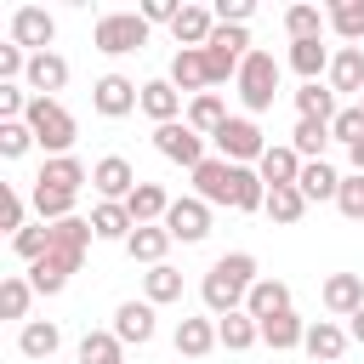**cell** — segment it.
Instances as JSON below:
<instances>
[{"label": "cell", "mask_w": 364, "mask_h": 364, "mask_svg": "<svg viewBox=\"0 0 364 364\" xmlns=\"http://www.w3.org/2000/svg\"><path fill=\"white\" fill-rule=\"evenodd\" d=\"M97 239V228H91V216H68V222H51V250L28 267V284H34V296H57V290H68V279L80 273V262H85V245Z\"/></svg>", "instance_id": "6da1fadb"}, {"label": "cell", "mask_w": 364, "mask_h": 364, "mask_svg": "<svg viewBox=\"0 0 364 364\" xmlns=\"http://www.w3.org/2000/svg\"><path fill=\"white\" fill-rule=\"evenodd\" d=\"M256 279H262V273H256V256H250V250H228V256H216V262H210V273H205V284H199V296H205L210 318L239 313Z\"/></svg>", "instance_id": "7a4b0ae2"}, {"label": "cell", "mask_w": 364, "mask_h": 364, "mask_svg": "<svg viewBox=\"0 0 364 364\" xmlns=\"http://www.w3.org/2000/svg\"><path fill=\"white\" fill-rule=\"evenodd\" d=\"M23 119H28L34 142L46 148V159H57V154H74V136H80V125H74V114H68L57 97H34Z\"/></svg>", "instance_id": "3957f363"}, {"label": "cell", "mask_w": 364, "mask_h": 364, "mask_svg": "<svg viewBox=\"0 0 364 364\" xmlns=\"http://www.w3.org/2000/svg\"><path fill=\"white\" fill-rule=\"evenodd\" d=\"M239 102H245V114H267L273 108V97H279V57L273 51H250L245 57V68H239Z\"/></svg>", "instance_id": "277c9868"}, {"label": "cell", "mask_w": 364, "mask_h": 364, "mask_svg": "<svg viewBox=\"0 0 364 364\" xmlns=\"http://www.w3.org/2000/svg\"><path fill=\"white\" fill-rule=\"evenodd\" d=\"M91 46H97L102 57L142 51V46H148V23H142V11H102L97 28H91Z\"/></svg>", "instance_id": "5b68a950"}, {"label": "cell", "mask_w": 364, "mask_h": 364, "mask_svg": "<svg viewBox=\"0 0 364 364\" xmlns=\"http://www.w3.org/2000/svg\"><path fill=\"white\" fill-rule=\"evenodd\" d=\"M216 159H228V165H256L262 154H267V142H262V125L250 119V114H233L216 136Z\"/></svg>", "instance_id": "8992f818"}, {"label": "cell", "mask_w": 364, "mask_h": 364, "mask_svg": "<svg viewBox=\"0 0 364 364\" xmlns=\"http://www.w3.org/2000/svg\"><path fill=\"white\" fill-rule=\"evenodd\" d=\"M154 148L171 159V165H188V171H199L210 154H205V136L188 125V119H171V125H154Z\"/></svg>", "instance_id": "52a82bcc"}, {"label": "cell", "mask_w": 364, "mask_h": 364, "mask_svg": "<svg viewBox=\"0 0 364 364\" xmlns=\"http://www.w3.org/2000/svg\"><path fill=\"white\" fill-rule=\"evenodd\" d=\"M51 40H57V17L46 6H17L11 11V46H23L28 57H40V51H51Z\"/></svg>", "instance_id": "ba28073f"}, {"label": "cell", "mask_w": 364, "mask_h": 364, "mask_svg": "<svg viewBox=\"0 0 364 364\" xmlns=\"http://www.w3.org/2000/svg\"><path fill=\"white\" fill-rule=\"evenodd\" d=\"M91 108H97L102 119H125L131 108H142V85L125 80V74H102V80L91 85Z\"/></svg>", "instance_id": "9c48e42d"}, {"label": "cell", "mask_w": 364, "mask_h": 364, "mask_svg": "<svg viewBox=\"0 0 364 364\" xmlns=\"http://www.w3.org/2000/svg\"><path fill=\"white\" fill-rule=\"evenodd\" d=\"M136 171H131V159L125 154H102L97 165H91V188H97V199H114V205H125L131 193H136Z\"/></svg>", "instance_id": "30bf717a"}, {"label": "cell", "mask_w": 364, "mask_h": 364, "mask_svg": "<svg viewBox=\"0 0 364 364\" xmlns=\"http://www.w3.org/2000/svg\"><path fill=\"white\" fill-rule=\"evenodd\" d=\"M165 233L171 239H182V245H199L205 233H210V205L205 199H171V210H165Z\"/></svg>", "instance_id": "8fae6325"}, {"label": "cell", "mask_w": 364, "mask_h": 364, "mask_svg": "<svg viewBox=\"0 0 364 364\" xmlns=\"http://www.w3.org/2000/svg\"><path fill=\"white\" fill-rule=\"evenodd\" d=\"M301 165H307V159H301L290 142H267V154L256 159V176H262L267 188H296V182H301Z\"/></svg>", "instance_id": "7c38bea8"}, {"label": "cell", "mask_w": 364, "mask_h": 364, "mask_svg": "<svg viewBox=\"0 0 364 364\" xmlns=\"http://www.w3.org/2000/svg\"><path fill=\"white\" fill-rule=\"evenodd\" d=\"M108 330H114L125 347H148V341H154V330H159V324H154V301H119Z\"/></svg>", "instance_id": "4fadbf2b"}, {"label": "cell", "mask_w": 364, "mask_h": 364, "mask_svg": "<svg viewBox=\"0 0 364 364\" xmlns=\"http://www.w3.org/2000/svg\"><path fill=\"white\" fill-rule=\"evenodd\" d=\"M324 85H330L336 97H364V46H341V51L330 57Z\"/></svg>", "instance_id": "5bb4252c"}, {"label": "cell", "mask_w": 364, "mask_h": 364, "mask_svg": "<svg viewBox=\"0 0 364 364\" xmlns=\"http://www.w3.org/2000/svg\"><path fill=\"white\" fill-rule=\"evenodd\" d=\"M176 91H193V97H205L210 91V63H205V51H193V46H176V57H171V74H165Z\"/></svg>", "instance_id": "9a60e30c"}, {"label": "cell", "mask_w": 364, "mask_h": 364, "mask_svg": "<svg viewBox=\"0 0 364 364\" xmlns=\"http://www.w3.org/2000/svg\"><path fill=\"white\" fill-rule=\"evenodd\" d=\"M193 199L233 210V165H228V159H205V165L193 171Z\"/></svg>", "instance_id": "2e32d148"}, {"label": "cell", "mask_w": 364, "mask_h": 364, "mask_svg": "<svg viewBox=\"0 0 364 364\" xmlns=\"http://www.w3.org/2000/svg\"><path fill=\"white\" fill-rule=\"evenodd\" d=\"M318 301H324V313L353 318V313L364 307V279H358V273H330V279H324V290H318Z\"/></svg>", "instance_id": "e0dca14e"}, {"label": "cell", "mask_w": 364, "mask_h": 364, "mask_svg": "<svg viewBox=\"0 0 364 364\" xmlns=\"http://www.w3.org/2000/svg\"><path fill=\"white\" fill-rule=\"evenodd\" d=\"M23 85H28L34 97H57V91L68 85V57H57V51H40V57H28V74H23Z\"/></svg>", "instance_id": "ac0fdd59"}, {"label": "cell", "mask_w": 364, "mask_h": 364, "mask_svg": "<svg viewBox=\"0 0 364 364\" xmlns=\"http://www.w3.org/2000/svg\"><path fill=\"white\" fill-rule=\"evenodd\" d=\"M347 330L336 324V318H318V324H307V341H301V353L313 358V364H336L341 353H347Z\"/></svg>", "instance_id": "d6986e66"}, {"label": "cell", "mask_w": 364, "mask_h": 364, "mask_svg": "<svg viewBox=\"0 0 364 364\" xmlns=\"http://www.w3.org/2000/svg\"><path fill=\"white\" fill-rule=\"evenodd\" d=\"M245 313L262 324V318H279V313H290V284L284 279H256L250 284V296H245Z\"/></svg>", "instance_id": "ffe728a7"}, {"label": "cell", "mask_w": 364, "mask_h": 364, "mask_svg": "<svg viewBox=\"0 0 364 364\" xmlns=\"http://www.w3.org/2000/svg\"><path fill=\"white\" fill-rule=\"evenodd\" d=\"M171 34H176V46L205 51V46H210V34H216V11H210V6H182V17L171 23Z\"/></svg>", "instance_id": "44dd1931"}, {"label": "cell", "mask_w": 364, "mask_h": 364, "mask_svg": "<svg viewBox=\"0 0 364 364\" xmlns=\"http://www.w3.org/2000/svg\"><path fill=\"white\" fill-rule=\"evenodd\" d=\"M40 188H57V193H80L85 182H91V171L74 159V154H57V159H46L40 165V176H34Z\"/></svg>", "instance_id": "7402d4cb"}, {"label": "cell", "mask_w": 364, "mask_h": 364, "mask_svg": "<svg viewBox=\"0 0 364 364\" xmlns=\"http://www.w3.org/2000/svg\"><path fill=\"white\" fill-rule=\"evenodd\" d=\"M125 210H131V222H136V228H154V222H165L171 193H165L159 182H136V193L125 199Z\"/></svg>", "instance_id": "603a6c76"}, {"label": "cell", "mask_w": 364, "mask_h": 364, "mask_svg": "<svg viewBox=\"0 0 364 364\" xmlns=\"http://www.w3.org/2000/svg\"><path fill=\"white\" fill-rule=\"evenodd\" d=\"M307 341V318L290 307V313H279V318H262V347H273V353H290V347H301Z\"/></svg>", "instance_id": "cb8c5ba5"}, {"label": "cell", "mask_w": 364, "mask_h": 364, "mask_svg": "<svg viewBox=\"0 0 364 364\" xmlns=\"http://www.w3.org/2000/svg\"><path fill=\"white\" fill-rule=\"evenodd\" d=\"M216 347H222L216 341V318H176V353L182 358H205Z\"/></svg>", "instance_id": "d4e9b609"}, {"label": "cell", "mask_w": 364, "mask_h": 364, "mask_svg": "<svg viewBox=\"0 0 364 364\" xmlns=\"http://www.w3.org/2000/svg\"><path fill=\"white\" fill-rule=\"evenodd\" d=\"M142 114H148L154 125H171V119L182 114V91H176L171 80H148V85H142Z\"/></svg>", "instance_id": "484cf974"}, {"label": "cell", "mask_w": 364, "mask_h": 364, "mask_svg": "<svg viewBox=\"0 0 364 364\" xmlns=\"http://www.w3.org/2000/svg\"><path fill=\"white\" fill-rule=\"evenodd\" d=\"M216 341L228 347V353H250L256 341H262V324L239 307V313H228V318H216Z\"/></svg>", "instance_id": "4316f807"}, {"label": "cell", "mask_w": 364, "mask_h": 364, "mask_svg": "<svg viewBox=\"0 0 364 364\" xmlns=\"http://www.w3.org/2000/svg\"><path fill=\"white\" fill-rule=\"evenodd\" d=\"M57 347H63V330H57L51 318H28V324L17 330V353H23V358H51Z\"/></svg>", "instance_id": "83f0119b"}, {"label": "cell", "mask_w": 364, "mask_h": 364, "mask_svg": "<svg viewBox=\"0 0 364 364\" xmlns=\"http://www.w3.org/2000/svg\"><path fill=\"white\" fill-rule=\"evenodd\" d=\"M330 46H318V40H290V68L301 74V85H313L318 74H330Z\"/></svg>", "instance_id": "f1b7e54d"}, {"label": "cell", "mask_w": 364, "mask_h": 364, "mask_svg": "<svg viewBox=\"0 0 364 364\" xmlns=\"http://www.w3.org/2000/svg\"><path fill=\"white\" fill-rule=\"evenodd\" d=\"M182 119H188L199 136H216V131H222L233 114H228V102H222L216 91H205V97H193V102H188V114H182Z\"/></svg>", "instance_id": "f546056e"}, {"label": "cell", "mask_w": 364, "mask_h": 364, "mask_svg": "<svg viewBox=\"0 0 364 364\" xmlns=\"http://www.w3.org/2000/svg\"><path fill=\"white\" fill-rule=\"evenodd\" d=\"M296 188L307 193V205H318V199H336V193H341V171H336V165H324V159H307Z\"/></svg>", "instance_id": "4dcf8cb0"}, {"label": "cell", "mask_w": 364, "mask_h": 364, "mask_svg": "<svg viewBox=\"0 0 364 364\" xmlns=\"http://www.w3.org/2000/svg\"><path fill=\"white\" fill-rule=\"evenodd\" d=\"M91 228H97V239H119V245L136 233L131 210H125V205H114V199H97V205H91Z\"/></svg>", "instance_id": "1f68e13d"}, {"label": "cell", "mask_w": 364, "mask_h": 364, "mask_svg": "<svg viewBox=\"0 0 364 364\" xmlns=\"http://www.w3.org/2000/svg\"><path fill=\"white\" fill-rule=\"evenodd\" d=\"M165 250H171V233H165V222H154V228H136V233L125 239V256H131V262H148V267H159V262H165Z\"/></svg>", "instance_id": "d6a6232c"}, {"label": "cell", "mask_w": 364, "mask_h": 364, "mask_svg": "<svg viewBox=\"0 0 364 364\" xmlns=\"http://www.w3.org/2000/svg\"><path fill=\"white\" fill-rule=\"evenodd\" d=\"M142 301H154V307H165V301H182V273H176L171 262L148 267V273H142Z\"/></svg>", "instance_id": "836d02e7"}, {"label": "cell", "mask_w": 364, "mask_h": 364, "mask_svg": "<svg viewBox=\"0 0 364 364\" xmlns=\"http://www.w3.org/2000/svg\"><path fill=\"white\" fill-rule=\"evenodd\" d=\"M80 364H125V341L114 330H85L80 336Z\"/></svg>", "instance_id": "e575fe53"}, {"label": "cell", "mask_w": 364, "mask_h": 364, "mask_svg": "<svg viewBox=\"0 0 364 364\" xmlns=\"http://www.w3.org/2000/svg\"><path fill=\"white\" fill-rule=\"evenodd\" d=\"M336 114H341V108H336V91H330V85L313 80V85L296 91V119H324V125H330Z\"/></svg>", "instance_id": "d590c367"}, {"label": "cell", "mask_w": 364, "mask_h": 364, "mask_svg": "<svg viewBox=\"0 0 364 364\" xmlns=\"http://www.w3.org/2000/svg\"><path fill=\"white\" fill-rule=\"evenodd\" d=\"M279 228H296L301 216H307V193L301 188H267V205H262Z\"/></svg>", "instance_id": "8d00e7d4"}, {"label": "cell", "mask_w": 364, "mask_h": 364, "mask_svg": "<svg viewBox=\"0 0 364 364\" xmlns=\"http://www.w3.org/2000/svg\"><path fill=\"white\" fill-rule=\"evenodd\" d=\"M336 136H330V125L324 119H296V131H290V148L301 154V159H324V148H330Z\"/></svg>", "instance_id": "74e56055"}, {"label": "cell", "mask_w": 364, "mask_h": 364, "mask_svg": "<svg viewBox=\"0 0 364 364\" xmlns=\"http://www.w3.org/2000/svg\"><path fill=\"white\" fill-rule=\"evenodd\" d=\"M267 205V182L256 176V165H233V210H262Z\"/></svg>", "instance_id": "f35d334b"}, {"label": "cell", "mask_w": 364, "mask_h": 364, "mask_svg": "<svg viewBox=\"0 0 364 364\" xmlns=\"http://www.w3.org/2000/svg\"><path fill=\"white\" fill-rule=\"evenodd\" d=\"M74 199H80V193H57V188H40V182L28 188V205H34L40 222H68V216H74Z\"/></svg>", "instance_id": "ab89813d"}, {"label": "cell", "mask_w": 364, "mask_h": 364, "mask_svg": "<svg viewBox=\"0 0 364 364\" xmlns=\"http://www.w3.org/2000/svg\"><path fill=\"white\" fill-rule=\"evenodd\" d=\"M324 17H330V28H336L347 46H358V40H364V0H336Z\"/></svg>", "instance_id": "60d3db41"}, {"label": "cell", "mask_w": 364, "mask_h": 364, "mask_svg": "<svg viewBox=\"0 0 364 364\" xmlns=\"http://www.w3.org/2000/svg\"><path fill=\"white\" fill-rule=\"evenodd\" d=\"M324 28H330V17H324L318 6H290V11H284V34H290V40H318Z\"/></svg>", "instance_id": "b9f144b4"}, {"label": "cell", "mask_w": 364, "mask_h": 364, "mask_svg": "<svg viewBox=\"0 0 364 364\" xmlns=\"http://www.w3.org/2000/svg\"><path fill=\"white\" fill-rule=\"evenodd\" d=\"M28 301H34L28 273H6V284H0V313H6V318H28Z\"/></svg>", "instance_id": "7bdbcfd3"}, {"label": "cell", "mask_w": 364, "mask_h": 364, "mask_svg": "<svg viewBox=\"0 0 364 364\" xmlns=\"http://www.w3.org/2000/svg\"><path fill=\"white\" fill-rule=\"evenodd\" d=\"M23 216H28V199H23V188H11V182H0V228H6L11 239H17L23 228H28Z\"/></svg>", "instance_id": "ee69618b"}, {"label": "cell", "mask_w": 364, "mask_h": 364, "mask_svg": "<svg viewBox=\"0 0 364 364\" xmlns=\"http://www.w3.org/2000/svg\"><path fill=\"white\" fill-rule=\"evenodd\" d=\"M28 148H34L28 119H0V154H6V159H23Z\"/></svg>", "instance_id": "f6af8a7d"}, {"label": "cell", "mask_w": 364, "mask_h": 364, "mask_svg": "<svg viewBox=\"0 0 364 364\" xmlns=\"http://www.w3.org/2000/svg\"><path fill=\"white\" fill-rule=\"evenodd\" d=\"M11 250H17V256H23L28 267H34V262H40L46 250H51V222H40V228H23V233L11 239Z\"/></svg>", "instance_id": "bcb514c9"}, {"label": "cell", "mask_w": 364, "mask_h": 364, "mask_svg": "<svg viewBox=\"0 0 364 364\" xmlns=\"http://www.w3.org/2000/svg\"><path fill=\"white\" fill-rule=\"evenodd\" d=\"M336 210H341L347 222H364V176H358V171H347V176H341V193H336Z\"/></svg>", "instance_id": "7dc6e473"}, {"label": "cell", "mask_w": 364, "mask_h": 364, "mask_svg": "<svg viewBox=\"0 0 364 364\" xmlns=\"http://www.w3.org/2000/svg\"><path fill=\"white\" fill-rule=\"evenodd\" d=\"M330 136H336V142H347V148H353V142H364V108H358V102H353V108H341V114L330 119Z\"/></svg>", "instance_id": "c3c4849f"}, {"label": "cell", "mask_w": 364, "mask_h": 364, "mask_svg": "<svg viewBox=\"0 0 364 364\" xmlns=\"http://www.w3.org/2000/svg\"><path fill=\"white\" fill-rule=\"evenodd\" d=\"M28 85H0V119H23L28 114Z\"/></svg>", "instance_id": "681fc988"}, {"label": "cell", "mask_w": 364, "mask_h": 364, "mask_svg": "<svg viewBox=\"0 0 364 364\" xmlns=\"http://www.w3.org/2000/svg\"><path fill=\"white\" fill-rule=\"evenodd\" d=\"M210 11H216V23H228V28H245V23H250V11H256V6H250V0H216V6H210Z\"/></svg>", "instance_id": "f907efd6"}, {"label": "cell", "mask_w": 364, "mask_h": 364, "mask_svg": "<svg viewBox=\"0 0 364 364\" xmlns=\"http://www.w3.org/2000/svg\"><path fill=\"white\" fill-rule=\"evenodd\" d=\"M182 17V6L176 0H142V23L154 28V23H176Z\"/></svg>", "instance_id": "816d5d0a"}, {"label": "cell", "mask_w": 364, "mask_h": 364, "mask_svg": "<svg viewBox=\"0 0 364 364\" xmlns=\"http://www.w3.org/2000/svg\"><path fill=\"white\" fill-rule=\"evenodd\" d=\"M347 336H353V341H358V347H364V307H358V313H353V318H347Z\"/></svg>", "instance_id": "f5cc1de1"}, {"label": "cell", "mask_w": 364, "mask_h": 364, "mask_svg": "<svg viewBox=\"0 0 364 364\" xmlns=\"http://www.w3.org/2000/svg\"><path fill=\"white\" fill-rule=\"evenodd\" d=\"M347 159H353V171L364 176V142H353V148H347Z\"/></svg>", "instance_id": "db71d44e"}, {"label": "cell", "mask_w": 364, "mask_h": 364, "mask_svg": "<svg viewBox=\"0 0 364 364\" xmlns=\"http://www.w3.org/2000/svg\"><path fill=\"white\" fill-rule=\"evenodd\" d=\"M358 108H364V97H358Z\"/></svg>", "instance_id": "11a10c76"}]
</instances>
